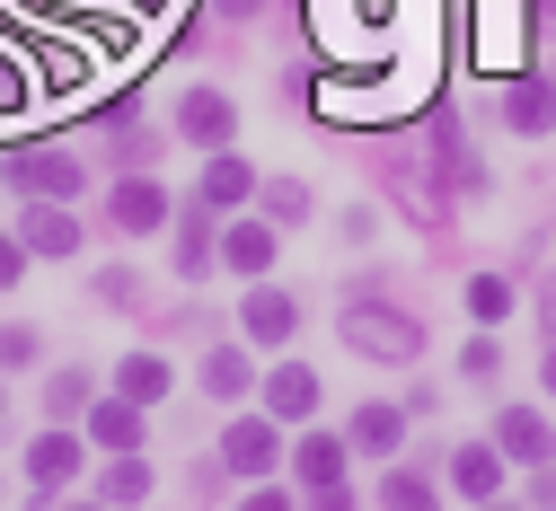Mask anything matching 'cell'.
Returning <instances> with one entry per match:
<instances>
[{"label":"cell","mask_w":556,"mask_h":511,"mask_svg":"<svg viewBox=\"0 0 556 511\" xmlns=\"http://www.w3.org/2000/svg\"><path fill=\"white\" fill-rule=\"evenodd\" d=\"M344 344L371 353V361H415V353H425L415 318H406V309H380V301H354V309H344Z\"/></svg>","instance_id":"6da1fadb"},{"label":"cell","mask_w":556,"mask_h":511,"mask_svg":"<svg viewBox=\"0 0 556 511\" xmlns=\"http://www.w3.org/2000/svg\"><path fill=\"white\" fill-rule=\"evenodd\" d=\"M495 450H504V459H521V468H547L556 432H547V414H539V406H504V414H495Z\"/></svg>","instance_id":"7a4b0ae2"},{"label":"cell","mask_w":556,"mask_h":511,"mask_svg":"<svg viewBox=\"0 0 556 511\" xmlns=\"http://www.w3.org/2000/svg\"><path fill=\"white\" fill-rule=\"evenodd\" d=\"M177 124H186V141H203V151H230V132H239V106H230L222 89H194V98L177 106Z\"/></svg>","instance_id":"3957f363"},{"label":"cell","mask_w":556,"mask_h":511,"mask_svg":"<svg viewBox=\"0 0 556 511\" xmlns=\"http://www.w3.org/2000/svg\"><path fill=\"white\" fill-rule=\"evenodd\" d=\"M274 459H283V432H274V423H230V432H222V468L265 476Z\"/></svg>","instance_id":"277c9868"},{"label":"cell","mask_w":556,"mask_h":511,"mask_svg":"<svg viewBox=\"0 0 556 511\" xmlns=\"http://www.w3.org/2000/svg\"><path fill=\"white\" fill-rule=\"evenodd\" d=\"M10 186H18V194L62 203V194H80V159H53V151H36V159H18V168H10Z\"/></svg>","instance_id":"5b68a950"},{"label":"cell","mask_w":556,"mask_h":511,"mask_svg":"<svg viewBox=\"0 0 556 511\" xmlns=\"http://www.w3.org/2000/svg\"><path fill=\"white\" fill-rule=\"evenodd\" d=\"M160 221H168V194L142 186V177H124V186H115V230L142 239V230H160Z\"/></svg>","instance_id":"8992f818"},{"label":"cell","mask_w":556,"mask_h":511,"mask_svg":"<svg viewBox=\"0 0 556 511\" xmlns=\"http://www.w3.org/2000/svg\"><path fill=\"white\" fill-rule=\"evenodd\" d=\"M451 485H459L468 502H495V494H504V450H495V442H485V450H459V459H451Z\"/></svg>","instance_id":"52a82bcc"},{"label":"cell","mask_w":556,"mask_h":511,"mask_svg":"<svg viewBox=\"0 0 556 511\" xmlns=\"http://www.w3.org/2000/svg\"><path fill=\"white\" fill-rule=\"evenodd\" d=\"M203 212H222V203H248L256 194V177H248V159H230V151H213V159H203Z\"/></svg>","instance_id":"ba28073f"},{"label":"cell","mask_w":556,"mask_h":511,"mask_svg":"<svg viewBox=\"0 0 556 511\" xmlns=\"http://www.w3.org/2000/svg\"><path fill=\"white\" fill-rule=\"evenodd\" d=\"M27 476H36L45 494H53V485H72V476H80V442H72V432H45V442L27 450Z\"/></svg>","instance_id":"9c48e42d"},{"label":"cell","mask_w":556,"mask_h":511,"mask_svg":"<svg viewBox=\"0 0 556 511\" xmlns=\"http://www.w3.org/2000/svg\"><path fill=\"white\" fill-rule=\"evenodd\" d=\"M265 406H274V414H309V406H318V371H301V361H283V371L265 380Z\"/></svg>","instance_id":"30bf717a"},{"label":"cell","mask_w":556,"mask_h":511,"mask_svg":"<svg viewBox=\"0 0 556 511\" xmlns=\"http://www.w3.org/2000/svg\"><path fill=\"white\" fill-rule=\"evenodd\" d=\"M397 442H406V414H397V406H363V414H354V450L389 459Z\"/></svg>","instance_id":"8fae6325"},{"label":"cell","mask_w":556,"mask_h":511,"mask_svg":"<svg viewBox=\"0 0 556 511\" xmlns=\"http://www.w3.org/2000/svg\"><path fill=\"white\" fill-rule=\"evenodd\" d=\"M27 256H80V221L72 212H36L27 221Z\"/></svg>","instance_id":"7c38bea8"},{"label":"cell","mask_w":556,"mask_h":511,"mask_svg":"<svg viewBox=\"0 0 556 511\" xmlns=\"http://www.w3.org/2000/svg\"><path fill=\"white\" fill-rule=\"evenodd\" d=\"M292 327H301V309L283 301V291H256V301H248V335H256V344H283Z\"/></svg>","instance_id":"4fadbf2b"},{"label":"cell","mask_w":556,"mask_h":511,"mask_svg":"<svg viewBox=\"0 0 556 511\" xmlns=\"http://www.w3.org/2000/svg\"><path fill=\"white\" fill-rule=\"evenodd\" d=\"M292 468H301V485H309V494H336V485H344V450H336V442H301V450H292Z\"/></svg>","instance_id":"5bb4252c"},{"label":"cell","mask_w":556,"mask_h":511,"mask_svg":"<svg viewBox=\"0 0 556 511\" xmlns=\"http://www.w3.org/2000/svg\"><path fill=\"white\" fill-rule=\"evenodd\" d=\"M222 265H230V273H265V265H274V230H256V221L230 230V239H222Z\"/></svg>","instance_id":"9a60e30c"},{"label":"cell","mask_w":556,"mask_h":511,"mask_svg":"<svg viewBox=\"0 0 556 511\" xmlns=\"http://www.w3.org/2000/svg\"><path fill=\"white\" fill-rule=\"evenodd\" d=\"M124 397H132V406H160V397H168V361H160V353H132V361H124Z\"/></svg>","instance_id":"2e32d148"},{"label":"cell","mask_w":556,"mask_h":511,"mask_svg":"<svg viewBox=\"0 0 556 511\" xmlns=\"http://www.w3.org/2000/svg\"><path fill=\"white\" fill-rule=\"evenodd\" d=\"M89 432H98L106 450H132V442H142V414H132V397H115V406H98V414H89Z\"/></svg>","instance_id":"e0dca14e"},{"label":"cell","mask_w":556,"mask_h":511,"mask_svg":"<svg viewBox=\"0 0 556 511\" xmlns=\"http://www.w3.org/2000/svg\"><path fill=\"white\" fill-rule=\"evenodd\" d=\"M265 194V221H301V212H309V186L301 177H274V186H256Z\"/></svg>","instance_id":"ac0fdd59"},{"label":"cell","mask_w":556,"mask_h":511,"mask_svg":"<svg viewBox=\"0 0 556 511\" xmlns=\"http://www.w3.org/2000/svg\"><path fill=\"white\" fill-rule=\"evenodd\" d=\"M504 115H513L521 132H539V124H547V89H539V80H513V89H504Z\"/></svg>","instance_id":"d6986e66"},{"label":"cell","mask_w":556,"mask_h":511,"mask_svg":"<svg viewBox=\"0 0 556 511\" xmlns=\"http://www.w3.org/2000/svg\"><path fill=\"white\" fill-rule=\"evenodd\" d=\"M468 309H477L485 327H495V318L513 309V282H504V273H477V282H468Z\"/></svg>","instance_id":"ffe728a7"},{"label":"cell","mask_w":556,"mask_h":511,"mask_svg":"<svg viewBox=\"0 0 556 511\" xmlns=\"http://www.w3.org/2000/svg\"><path fill=\"white\" fill-rule=\"evenodd\" d=\"M380 511H433V485L425 476H389L380 485Z\"/></svg>","instance_id":"44dd1931"},{"label":"cell","mask_w":556,"mask_h":511,"mask_svg":"<svg viewBox=\"0 0 556 511\" xmlns=\"http://www.w3.org/2000/svg\"><path fill=\"white\" fill-rule=\"evenodd\" d=\"M203 388H213V397H239V388H248V361H239V353H213V361H203Z\"/></svg>","instance_id":"7402d4cb"},{"label":"cell","mask_w":556,"mask_h":511,"mask_svg":"<svg viewBox=\"0 0 556 511\" xmlns=\"http://www.w3.org/2000/svg\"><path fill=\"white\" fill-rule=\"evenodd\" d=\"M142 494H151V468H142V459L106 468V502H142Z\"/></svg>","instance_id":"603a6c76"},{"label":"cell","mask_w":556,"mask_h":511,"mask_svg":"<svg viewBox=\"0 0 556 511\" xmlns=\"http://www.w3.org/2000/svg\"><path fill=\"white\" fill-rule=\"evenodd\" d=\"M36 361V327H0V371H27Z\"/></svg>","instance_id":"cb8c5ba5"},{"label":"cell","mask_w":556,"mask_h":511,"mask_svg":"<svg viewBox=\"0 0 556 511\" xmlns=\"http://www.w3.org/2000/svg\"><path fill=\"white\" fill-rule=\"evenodd\" d=\"M495 361H504V353H495V335H477V344L459 353V371H468V380H495Z\"/></svg>","instance_id":"d4e9b609"},{"label":"cell","mask_w":556,"mask_h":511,"mask_svg":"<svg viewBox=\"0 0 556 511\" xmlns=\"http://www.w3.org/2000/svg\"><path fill=\"white\" fill-rule=\"evenodd\" d=\"M72 406H89V380H80V371H62V380H53V414H72Z\"/></svg>","instance_id":"484cf974"},{"label":"cell","mask_w":556,"mask_h":511,"mask_svg":"<svg viewBox=\"0 0 556 511\" xmlns=\"http://www.w3.org/2000/svg\"><path fill=\"white\" fill-rule=\"evenodd\" d=\"M27 273V239H0V282H18Z\"/></svg>","instance_id":"4316f807"},{"label":"cell","mask_w":556,"mask_h":511,"mask_svg":"<svg viewBox=\"0 0 556 511\" xmlns=\"http://www.w3.org/2000/svg\"><path fill=\"white\" fill-rule=\"evenodd\" d=\"M248 511H292V494H256V502H248Z\"/></svg>","instance_id":"83f0119b"},{"label":"cell","mask_w":556,"mask_h":511,"mask_svg":"<svg viewBox=\"0 0 556 511\" xmlns=\"http://www.w3.org/2000/svg\"><path fill=\"white\" fill-rule=\"evenodd\" d=\"M530 502H539V511H556V476H539V494H530Z\"/></svg>","instance_id":"f1b7e54d"},{"label":"cell","mask_w":556,"mask_h":511,"mask_svg":"<svg viewBox=\"0 0 556 511\" xmlns=\"http://www.w3.org/2000/svg\"><path fill=\"white\" fill-rule=\"evenodd\" d=\"M318 511H354V502H344V485H336V494H327V502H318Z\"/></svg>","instance_id":"f546056e"},{"label":"cell","mask_w":556,"mask_h":511,"mask_svg":"<svg viewBox=\"0 0 556 511\" xmlns=\"http://www.w3.org/2000/svg\"><path fill=\"white\" fill-rule=\"evenodd\" d=\"M222 10H230V18H248V10H256V0H222Z\"/></svg>","instance_id":"4dcf8cb0"},{"label":"cell","mask_w":556,"mask_h":511,"mask_svg":"<svg viewBox=\"0 0 556 511\" xmlns=\"http://www.w3.org/2000/svg\"><path fill=\"white\" fill-rule=\"evenodd\" d=\"M547 327H556V291H547Z\"/></svg>","instance_id":"1f68e13d"},{"label":"cell","mask_w":556,"mask_h":511,"mask_svg":"<svg viewBox=\"0 0 556 511\" xmlns=\"http://www.w3.org/2000/svg\"><path fill=\"white\" fill-rule=\"evenodd\" d=\"M547 388H556V353H547Z\"/></svg>","instance_id":"d6a6232c"}]
</instances>
